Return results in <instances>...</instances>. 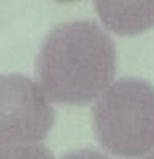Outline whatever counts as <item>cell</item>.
I'll list each match as a JSON object with an SVG mask.
<instances>
[{"label":"cell","instance_id":"1","mask_svg":"<svg viewBox=\"0 0 154 159\" xmlns=\"http://www.w3.org/2000/svg\"><path fill=\"white\" fill-rule=\"evenodd\" d=\"M35 70L50 101L84 104L114 83L116 47L93 20L65 22L45 37Z\"/></svg>","mask_w":154,"mask_h":159},{"label":"cell","instance_id":"2","mask_svg":"<svg viewBox=\"0 0 154 159\" xmlns=\"http://www.w3.org/2000/svg\"><path fill=\"white\" fill-rule=\"evenodd\" d=\"M94 136L114 156L139 157L154 151V84L126 76L96 99Z\"/></svg>","mask_w":154,"mask_h":159},{"label":"cell","instance_id":"3","mask_svg":"<svg viewBox=\"0 0 154 159\" xmlns=\"http://www.w3.org/2000/svg\"><path fill=\"white\" fill-rule=\"evenodd\" d=\"M55 121L42 86L27 75H0V149L40 144Z\"/></svg>","mask_w":154,"mask_h":159},{"label":"cell","instance_id":"4","mask_svg":"<svg viewBox=\"0 0 154 159\" xmlns=\"http://www.w3.org/2000/svg\"><path fill=\"white\" fill-rule=\"evenodd\" d=\"M94 8L118 35H134L154 25V2H96Z\"/></svg>","mask_w":154,"mask_h":159},{"label":"cell","instance_id":"5","mask_svg":"<svg viewBox=\"0 0 154 159\" xmlns=\"http://www.w3.org/2000/svg\"><path fill=\"white\" fill-rule=\"evenodd\" d=\"M0 159H55L47 146L40 144H22L0 149Z\"/></svg>","mask_w":154,"mask_h":159},{"label":"cell","instance_id":"6","mask_svg":"<svg viewBox=\"0 0 154 159\" xmlns=\"http://www.w3.org/2000/svg\"><path fill=\"white\" fill-rule=\"evenodd\" d=\"M60 159H109L106 154L96 151V149H75V151H70L66 154H63Z\"/></svg>","mask_w":154,"mask_h":159},{"label":"cell","instance_id":"7","mask_svg":"<svg viewBox=\"0 0 154 159\" xmlns=\"http://www.w3.org/2000/svg\"><path fill=\"white\" fill-rule=\"evenodd\" d=\"M143 159H154V151L149 152V154H146V156H143Z\"/></svg>","mask_w":154,"mask_h":159}]
</instances>
